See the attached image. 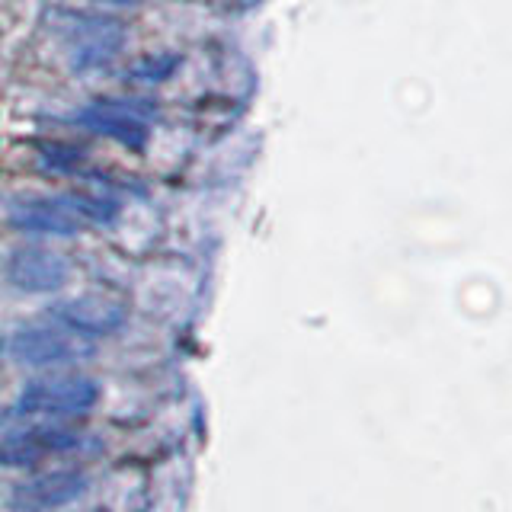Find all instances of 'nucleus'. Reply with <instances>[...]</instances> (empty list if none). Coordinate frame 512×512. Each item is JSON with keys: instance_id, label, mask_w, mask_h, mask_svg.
I'll list each match as a JSON object with an SVG mask.
<instances>
[{"instance_id": "nucleus-1", "label": "nucleus", "mask_w": 512, "mask_h": 512, "mask_svg": "<svg viewBox=\"0 0 512 512\" xmlns=\"http://www.w3.org/2000/svg\"><path fill=\"white\" fill-rule=\"evenodd\" d=\"M48 16H52V29L64 42V52H68V64L74 74L100 71L116 61V55L122 52L125 26L106 13L58 7Z\"/></svg>"}, {"instance_id": "nucleus-2", "label": "nucleus", "mask_w": 512, "mask_h": 512, "mask_svg": "<svg viewBox=\"0 0 512 512\" xmlns=\"http://www.w3.org/2000/svg\"><path fill=\"white\" fill-rule=\"evenodd\" d=\"M100 404V384L87 375H48L29 381L13 404L16 416H84Z\"/></svg>"}, {"instance_id": "nucleus-3", "label": "nucleus", "mask_w": 512, "mask_h": 512, "mask_svg": "<svg viewBox=\"0 0 512 512\" xmlns=\"http://www.w3.org/2000/svg\"><path fill=\"white\" fill-rule=\"evenodd\" d=\"M7 352L13 362L29 368H55L93 359V343L87 336H77L71 330L58 327H20L10 340Z\"/></svg>"}, {"instance_id": "nucleus-4", "label": "nucleus", "mask_w": 512, "mask_h": 512, "mask_svg": "<svg viewBox=\"0 0 512 512\" xmlns=\"http://www.w3.org/2000/svg\"><path fill=\"white\" fill-rule=\"evenodd\" d=\"M52 317L64 330L77 336H112L128 324V308L116 295L103 292H87L68 301H58L52 308Z\"/></svg>"}, {"instance_id": "nucleus-5", "label": "nucleus", "mask_w": 512, "mask_h": 512, "mask_svg": "<svg viewBox=\"0 0 512 512\" xmlns=\"http://www.w3.org/2000/svg\"><path fill=\"white\" fill-rule=\"evenodd\" d=\"M90 477L84 471L64 468V471H45L16 484L10 493V506L16 512H52L61 506L77 503L87 493Z\"/></svg>"}, {"instance_id": "nucleus-6", "label": "nucleus", "mask_w": 512, "mask_h": 512, "mask_svg": "<svg viewBox=\"0 0 512 512\" xmlns=\"http://www.w3.org/2000/svg\"><path fill=\"white\" fill-rule=\"evenodd\" d=\"M84 445V436L64 426L16 429L0 439V468H32L48 455H64Z\"/></svg>"}, {"instance_id": "nucleus-7", "label": "nucleus", "mask_w": 512, "mask_h": 512, "mask_svg": "<svg viewBox=\"0 0 512 512\" xmlns=\"http://www.w3.org/2000/svg\"><path fill=\"white\" fill-rule=\"evenodd\" d=\"M71 266L58 250L48 247H20L7 260V282L26 295H52L68 285Z\"/></svg>"}, {"instance_id": "nucleus-8", "label": "nucleus", "mask_w": 512, "mask_h": 512, "mask_svg": "<svg viewBox=\"0 0 512 512\" xmlns=\"http://www.w3.org/2000/svg\"><path fill=\"white\" fill-rule=\"evenodd\" d=\"M7 218L16 231H29V234H52V237L77 234V221L64 212L52 196L48 199H16L7 208Z\"/></svg>"}, {"instance_id": "nucleus-9", "label": "nucleus", "mask_w": 512, "mask_h": 512, "mask_svg": "<svg viewBox=\"0 0 512 512\" xmlns=\"http://www.w3.org/2000/svg\"><path fill=\"white\" fill-rule=\"evenodd\" d=\"M74 125L87 128V132L100 135V138L119 141L122 148H132V151H144V148H148V138H151L148 122L119 116V112L103 109V106H96V103H90L87 109L74 112Z\"/></svg>"}, {"instance_id": "nucleus-10", "label": "nucleus", "mask_w": 512, "mask_h": 512, "mask_svg": "<svg viewBox=\"0 0 512 512\" xmlns=\"http://www.w3.org/2000/svg\"><path fill=\"white\" fill-rule=\"evenodd\" d=\"M64 212H68L74 221H90V224H112L119 218L122 205L112 196H90V192H61V196H52Z\"/></svg>"}, {"instance_id": "nucleus-11", "label": "nucleus", "mask_w": 512, "mask_h": 512, "mask_svg": "<svg viewBox=\"0 0 512 512\" xmlns=\"http://www.w3.org/2000/svg\"><path fill=\"white\" fill-rule=\"evenodd\" d=\"M180 68V58L176 55H148L132 64V71L128 77L132 80H141V84H160V80L173 77V71Z\"/></svg>"}, {"instance_id": "nucleus-12", "label": "nucleus", "mask_w": 512, "mask_h": 512, "mask_svg": "<svg viewBox=\"0 0 512 512\" xmlns=\"http://www.w3.org/2000/svg\"><path fill=\"white\" fill-rule=\"evenodd\" d=\"M96 106L103 109H112L119 112V116H128V119H138V122H151L160 116V106L154 100H138V96H106V100H96Z\"/></svg>"}, {"instance_id": "nucleus-13", "label": "nucleus", "mask_w": 512, "mask_h": 512, "mask_svg": "<svg viewBox=\"0 0 512 512\" xmlns=\"http://www.w3.org/2000/svg\"><path fill=\"white\" fill-rule=\"evenodd\" d=\"M80 160H84V151L68 148V144H42L39 148V164L45 170H58V173H71Z\"/></svg>"}, {"instance_id": "nucleus-14", "label": "nucleus", "mask_w": 512, "mask_h": 512, "mask_svg": "<svg viewBox=\"0 0 512 512\" xmlns=\"http://www.w3.org/2000/svg\"><path fill=\"white\" fill-rule=\"evenodd\" d=\"M100 4H119L122 7V4H138V0H100Z\"/></svg>"}, {"instance_id": "nucleus-15", "label": "nucleus", "mask_w": 512, "mask_h": 512, "mask_svg": "<svg viewBox=\"0 0 512 512\" xmlns=\"http://www.w3.org/2000/svg\"><path fill=\"white\" fill-rule=\"evenodd\" d=\"M93 512H109V509H93Z\"/></svg>"}]
</instances>
